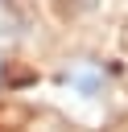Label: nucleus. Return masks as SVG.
I'll return each mask as SVG.
<instances>
[{
  "instance_id": "1",
  "label": "nucleus",
  "mask_w": 128,
  "mask_h": 132,
  "mask_svg": "<svg viewBox=\"0 0 128 132\" xmlns=\"http://www.w3.org/2000/svg\"><path fill=\"white\" fill-rule=\"evenodd\" d=\"M62 87L70 95H78V99H99L107 91V70L99 62H70L62 70Z\"/></svg>"
}]
</instances>
